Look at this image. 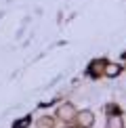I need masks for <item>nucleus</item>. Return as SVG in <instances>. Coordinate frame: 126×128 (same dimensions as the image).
Here are the masks:
<instances>
[{"instance_id": "obj_1", "label": "nucleus", "mask_w": 126, "mask_h": 128, "mask_svg": "<svg viewBox=\"0 0 126 128\" xmlns=\"http://www.w3.org/2000/svg\"><path fill=\"white\" fill-rule=\"evenodd\" d=\"M76 122H78V126H80V128H90V126H92V122H94L92 111H88V109L80 111V114L76 116Z\"/></svg>"}, {"instance_id": "obj_2", "label": "nucleus", "mask_w": 126, "mask_h": 128, "mask_svg": "<svg viewBox=\"0 0 126 128\" xmlns=\"http://www.w3.org/2000/svg\"><path fill=\"white\" fill-rule=\"evenodd\" d=\"M57 116H59L61 120L70 122V120H72L76 114H74V107H72V105H61V107H59V111H57Z\"/></svg>"}, {"instance_id": "obj_3", "label": "nucleus", "mask_w": 126, "mask_h": 128, "mask_svg": "<svg viewBox=\"0 0 126 128\" xmlns=\"http://www.w3.org/2000/svg\"><path fill=\"white\" fill-rule=\"evenodd\" d=\"M120 72H122V67L118 63H105V76L107 78H116Z\"/></svg>"}, {"instance_id": "obj_4", "label": "nucleus", "mask_w": 126, "mask_h": 128, "mask_svg": "<svg viewBox=\"0 0 126 128\" xmlns=\"http://www.w3.org/2000/svg\"><path fill=\"white\" fill-rule=\"evenodd\" d=\"M109 128H122V120H120V116H112V118L107 120Z\"/></svg>"}, {"instance_id": "obj_5", "label": "nucleus", "mask_w": 126, "mask_h": 128, "mask_svg": "<svg viewBox=\"0 0 126 128\" xmlns=\"http://www.w3.org/2000/svg\"><path fill=\"white\" fill-rule=\"evenodd\" d=\"M40 128H52V120L50 118H42L40 120Z\"/></svg>"}, {"instance_id": "obj_6", "label": "nucleus", "mask_w": 126, "mask_h": 128, "mask_svg": "<svg viewBox=\"0 0 126 128\" xmlns=\"http://www.w3.org/2000/svg\"><path fill=\"white\" fill-rule=\"evenodd\" d=\"M28 124H30V120L25 118V120H21V122H17V126H15V128H25Z\"/></svg>"}]
</instances>
